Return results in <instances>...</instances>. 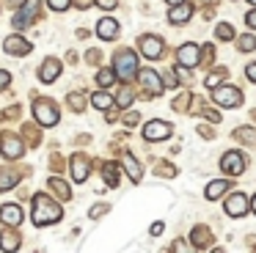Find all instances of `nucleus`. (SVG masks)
Returning a JSON list of instances; mask_svg holds the SVG:
<instances>
[{
	"label": "nucleus",
	"mask_w": 256,
	"mask_h": 253,
	"mask_svg": "<svg viewBox=\"0 0 256 253\" xmlns=\"http://www.w3.org/2000/svg\"><path fill=\"white\" fill-rule=\"evenodd\" d=\"M190 242H193L196 248H206V245H212V231L206 228V226H196L193 234H190Z\"/></svg>",
	"instance_id": "nucleus-17"
},
{
	"label": "nucleus",
	"mask_w": 256,
	"mask_h": 253,
	"mask_svg": "<svg viewBox=\"0 0 256 253\" xmlns=\"http://www.w3.org/2000/svg\"><path fill=\"white\" fill-rule=\"evenodd\" d=\"M190 14H193V6H190V3H179V6H171L168 20H171V25H184V22L190 20Z\"/></svg>",
	"instance_id": "nucleus-16"
},
{
	"label": "nucleus",
	"mask_w": 256,
	"mask_h": 253,
	"mask_svg": "<svg viewBox=\"0 0 256 253\" xmlns=\"http://www.w3.org/2000/svg\"><path fill=\"white\" fill-rule=\"evenodd\" d=\"M171 250H174V253H196L193 248H190V242H184V240H176Z\"/></svg>",
	"instance_id": "nucleus-33"
},
{
	"label": "nucleus",
	"mask_w": 256,
	"mask_h": 253,
	"mask_svg": "<svg viewBox=\"0 0 256 253\" xmlns=\"http://www.w3.org/2000/svg\"><path fill=\"white\" fill-rule=\"evenodd\" d=\"M188 102H193V96H190V94H182V96H176V102H174V110H188Z\"/></svg>",
	"instance_id": "nucleus-36"
},
{
	"label": "nucleus",
	"mask_w": 256,
	"mask_h": 253,
	"mask_svg": "<svg viewBox=\"0 0 256 253\" xmlns=\"http://www.w3.org/2000/svg\"><path fill=\"white\" fill-rule=\"evenodd\" d=\"M212 102L220 108H237V104H242V91L234 86H218L212 88Z\"/></svg>",
	"instance_id": "nucleus-3"
},
{
	"label": "nucleus",
	"mask_w": 256,
	"mask_h": 253,
	"mask_svg": "<svg viewBox=\"0 0 256 253\" xmlns=\"http://www.w3.org/2000/svg\"><path fill=\"white\" fill-rule=\"evenodd\" d=\"M212 253H223V250H220V248H218V250H212Z\"/></svg>",
	"instance_id": "nucleus-51"
},
{
	"label": "nucleus",
	"mask_w": 256,
	"mask_h": 253,
	"mask_svg": "<svg viewBox=\"0 0 256 253\" xmlns=\"http://www.w3.org/2000/svg\"><path fill=\"white\" fill-rule=\"evenodd\" d=\"M226 212L232 214V218H242V214L248 212V198H245L242 192H232V196L226 198Z\"/></svg>",
	"instance_id": "nucleus-11"
},
{
	"label": "nucleus",
	"mask_w": 256,
	"mask_h": 253,
	"mask_svg": "<svg viewBox=\"0 0 256 253\" xmlns=\"http://www.w3.org/2000/svg\"><path fill=\"white\" fill-rule=\"evenodd\" d=\"M50 190L56 192L58 198H61V201H66L69 196H72V192H69V184L64 179H58V176H50Z\"/></svg>",
	"instance_id": "nucleus-23"
},
{
	"label": "nucleus",
	"mask_w": 256,
	"mask_h": 253,
	"mask_svg": "<svg viewBox=\"0 0 256 253\" xmlns=\"http://www.w3.org/2000/svg\"><path fill=\"white\" fill-rule=\"evenodd\" d=\"M168 6H179V3H184V0H166Z\"/></svg>",
	"instance_id": "nucleus-47"
},
{
	"label": "nucleus",
	"mask_w": 256,
	"mask_h": 253,
	"mask_svg": "<svg viewBox=\"0 0 256 253\" xmlns=\"http://www.w3.org/2000/svg\"><path fill=\"white\" fill-rule=\"evenodd\" d=\"M0 248H3V250H8V253H14L20 248V234L17 231H3V234H0Z\"/></svg>",
	"instance_id": "nucleus-20"
},
{
	"label": "nucleus",
	"mask_w": 256,
	"mask_h": 253,
	"mask_svg": "<svg viewBox=\"0 0 256 253\" xmlns=\"http://www.w3.org/2000/svg\"><path fill=\"white\" fill-rule=\"evenodd\" d=\"M113 72H116L122 80H130L132 74H138V58H135L132 50L116 52V58H113Z\"/></svg>",
	"instance_id": "nucleus-2"
},
{
	"label": "nucleus",
	"mask_w": 256,
	"mask_h": 253,
	"mask_svg": "<svg viewBox=\"0 0 256 253\" xmlns=\"http://www.w3.org/2000/svg\"><path fill=\"white\" fill-rule=\"evenodd\" d=\"M61 69H64V66H61V60H58V58H47L44 64H42V69H39V80L50 86V82H56V80H58Z\"/></svg>",
	"instance_id": "nucleus-10"
},
{
	"label": "nucleus",
	"mask_w": 256,
	"mask_h": 253,
	"mask_svg": "<svg viewBox=\"0 0 256 253\" xmlns=\"http://www.w3.org/2000/svg\"><path fill=\"white\" fill-rule=\"evenodd\" d=\"M34 116H36V124H42V126H56L58 118H61L58 108L50 99H39V102L34 104Z\"/></svg>",
	"instance_id": "nucleus-4"
},
{
	"label": "nucleus",
	"mask_w": 256,
	"mask_h": 253,
	"mask_svg": "<svg viewBox=\"0 0 256 253\" xmlns=\"http://www.w3.org/2000/svg\"><path fill=\"white\" fill-rule=\"evenodd\" d=\"M3 50H6L8 55H28L30 50H34V44L25 42L22 36H8L6 42H3Z\"/></svg>",
	"instance_id": "nucleus-12"
},
{
	"label": "nucleus",
	"mask_w": 256,
	"mask_h": 253,
	"mask_svg": "<svg viewBox=\"0 0 256 253\" xmlns=\"http://www.w3.org/2000/svg\"><path fill=\"white\" fill-rule=\"evenodd\" d=\"M0 152H3V157H6V160H17V157H22V154H25V146L14 135H8V138H3Z\"/></svg>",
	"instance_id": "nucleus-14"
},
{
	"label": "nucleus",
	"mask_w": 256,
	"mask_h": 253,
	"mask_svg": "<svg viewBox=\"0 0 256 253\" xmlns=\"http://www.w3.org/2000/svg\"><path fill=\"white\" fill-rule=\"evenodd\" d=\"M102 174H105V182H108V187H118V165H116V162H105V168H102Z\"/></svg>",
	"instance_id": "nucleus-26"
},
{
	"label": "nucleus",
	"mask_w": 256,
	"mask_h": 253,
	"mask_svg": "<svg viewBox=\"0 0 256 253\" xmlns=\"http://www.w3.org/2000/svg\"><path fill=\"white\" fill-rule=\"evenodd\" d=\"M22 209L17 206V204H6V206H0V220H3V223L6 226H20L22 223Z\"/></svg>",
	"instance_id": "nucleus-15"
},
{
	"label": "nucleus",
	"mask_w": 256,
	"mask_h": 253,
	"mask_svg": "<svg viewBox=\"0 0 256 253\" xmlns=\"http://www.w3.org/2000/svg\"><path fill=\"white\" fill-rule=\"evenodd\" d=\"M113 102H118V104H122V108H130V104H132V91H130L127 86H124L122 91H118V96L113 99Z\"/></svg>",
	"instance_id": "nucleus-31"
},
{
	"label": "nucleus",
	"mask_w": 256,
	"mask_h": 253,
	"mask_svg": "<svg viewBox=\"0 0 256 253\" xmlns=\"http://www.w3.org/2000/svg\"><path fill=\"white\" fill-rule=\"evenodd\" d=\"M124 124H127V126H135V124H138V113H127V118H124Z\"/></svg>",
	"instance_id": "nucleus-42"
},
{
	"label": "nucleus",
	"mask_w": 256,
	"mask_h": 253,
	"mask_svg": "<svg viewBox=\"0 0 256 253\" xmlns=\"http://www.w3.org/2000/svg\"><path fill=\"white\" fill-rule=\"evenodd\" d=\"M124 168H127V174H130V179H132V182H140V179H144V168H140L138 160H135L130 152H124Z\"/></svg>",
	"instance_id": "nucleus-19"
},
{
	"label": "nucleus",
	"mask_w": 256,
	"mask_h": 253,
	"mask_svg": "<svg viewBox=\"0 0 256 253\" xmlns=\"http://www.w3.org/2000/svg\"><path fill=\"white\" fill-rule=\"evenodd\" d=\"M237 50L240 52H254L256 50V36H250V33H242L237 42Z\"/></svg>",
	"instance_id": "nucleus-28"
},
{
	"label": "nucleus",
	"mask_w": 256,
	"mask_h": 253,
	"mask_svg": "<svg viewBox=\"0 0 256 253\" xmlns=\"http://www.w3.org/2000/svg\"><path fill=\"white\" fill-rule=\"evenodd\" d=\"M8 82H12V74H8V72H0V91H3Z\"/></svg>",
	"instance_id": "nucleus-40"
},
{
	"label": "nucleus",
	"mask_w": 256,
	"mask_h": 253,
	"mask_svg": "<svg viewBox=\"0 0 256 253\" xmlns=\"http://www.w3.org/2000/svg\"><path fill=\"white\" fill-rule=\"evenodd\" d=\"M47 6H50L52 11H66L69 6H72V0H47Z\"/></svg>",
	"instance_id": "nucleus-34"
},
{
	"label": "nucleus",
	"mask_w": 256,
	"mask_h": 253,
	"mask_svg": "<svg viewBox=\"0 0 256 253\" xmlns=\"http://www.w3.org/2000/svg\"><path fill=\"white\" fill-rule=\"evenodd\" d=\"M69 108H72L74 113H80V110H83V94H80V91L69 94Z\"/></svg>",
	"instance_id": "nucleus-32"
},
{
	"label": "nucleus",
	"mask_w": 256,
	"mask_h": 253,
	"mask_svg": "<svg viewBox=\"0 0 256 253\" xmlns=\"http://www.w3.org/2000/svg\"><path fill=\"white\" fill-rule=\"evenodd\" d=\"M116 3H118V0H96V6L105 8V11H113V8H116Z\"/></svg>",
	"instance_id": "nucleus-38"
},
{
	"label": "nucleus",
	"mask_w": 256,
	"mask_h": 253,
	"mask_svg": "<svg viewBox=\"0 0 256 253\" xmlns=\"http://www.w3.org/2000/svg\"><path fill=\"white\" fill-rule=\"evenodd\" d=\"M61 218H64L61 206H58V204L52 201L50 196H44V192H39V196H34V223H36V226L58 223Z\"/></svg>",
	"instance_id": "nucleus-1"
},
{
	"label": "nucleus",
	"mask_w": 256,
	"mask_h": 253,
	"mask_svg": "<svg viewBox=\"0 0 256 253\" xmlns=\"http://www.w3.org/2000/svg\"><path fill=\"white\" fill-rule=\"evenodd\" d=\"M96 82H100V88H110L113 82H116V72L113 69H100L96 72Z\"/></svg>",
	"instance_id": "nucleus-27"
},
{
	"label": "nucleus",
	"mask_w": 256,
	"mask_h": 253,
	"mask_svg": "<svg viewBox=\"0 0 256 253\" xmlns=\"http://www.w3.org/2000/svg\"><path fill=\"white\" fill-rule=\"evenodd\" d=\"M226 190H232V184H228L226 179H218V182H210V184H206V201H218V198L223 196V192Z\"/></svg>",
	"instance_id": "nucleus-18"
},
{
	"label": "nucleus",
	"mask_w": 256,
	"mask_h": 253,
	"mask_svg": "<svg viewBox=\"0 0 256 253\" xmlns=\"http://www.w3.org/2000/svg\"><path fill=\"white\" fill-rule=\"evenodd\" d=\"M245 77L256 82V64H248V66H245Z\"/></svg>",
	"instance_id": "nucleus-39"
},
{
	"label": "nucleus",
	"mask_w": 256,
	"mask_h": 253,
	"mask_svg": "<svg viewBox=\"0 0 256 253\" xmlns=\"http://www.w3.org/2000/svg\"><path fill=\"white\" fill-rule=\"evenodd\" d=\"M25 0H8V6H12V8H17V6H22Z\"/></svg>",
	"instance_id": "nucleus-46"
},
{
	"label": "nucleus",
	"mask_w": 256,
	"mask_h": 253,
	"mask_svg": "<svg viewBox=\"0 0 256 253\" xmlns=\"http://www.w3.org/2000/svg\"><path fill=\"white\" fill-rule=\"evenodd\" d=\"M250 206H254V212H256V196H254V198H250Z\"/></svg>",
	"instance_id": "nucleus-48"
},
{
	"label": "nucleus",
	"mask_w": 256,
	"mask_h": 253,
	"mask_svg": "<svg viewBox=\"0 0 256 253\" xmlns=\"http://www.w3.org/2000/svg\"><path fill=\"white\" fill-rule=\"evenodd\" d=\"M245 22H248V28H256V8L245 14Z\"/></svg>",
	"instance_id": "nucleus-41"
},
{
	"label": "nucleus",
	"mask_w": 256,
	"mask_h": 253,
	"mask_svg": "<svg viewBox=\"0 0 256 253\" xmlns=\"http://www.w3.org/2000/svg\"><path fill=\"white\" fill-rule=\"evenodd\" d=\"M198 58H201V47H196V44H182V47L176 50V60H179L182 69L198 66Z\"/></svg>",
	"instance_id": "nucleus-8"
},
{
	"label": "nucleus",
	"mask_w": 256,
	"mask_h": 253,
	"mask_svg": "<svg viewBox=\"0 0 256 253\" xmlns=\"http://www.w3.org/2000/svg\"><path fill=\"white\" fill-rule=\"evenodd\" d=\"M138 47H140V52H144V58L157 60L162 55V38H157V36H140Z\"/></svg>",
	"instance_id": "nucleus-9"
},
{
	"label": "nucleus",
	"mask_w": 256,
	"mask_h": 253,
	"mask_svg": "<svg viewBox=\"0 0 256 253\" xmlns=\"http://www.w3.org/2000/svg\"><path fill=\"white\" fill-rule=\"evenodd\" d=\"M96 36L105 38V42H113V38L118 36V22L113 20V16H102V20L96 22Z\"/></svg>",
	"instance_id": "nucleus-13"
},
{
	"label": "nucleus",
	"mask_w": 256,
	"mask_h": 253,
	"mask_svg": "<svg viewBox=\"0 0 256 253\" xmlns=\"http://www.w3.org/2000/svg\"><path fill=\"white\" fill-rule=\"evenodd\" d=\"M91 104H94L96 110H110V104H113V96L108 91H96L94 96H91Z\"/></svg>",
	"instance_id": "nucleus-24"
},
{
	"label": "nucleus",
	"mask_w": 256,
	"mask_h": 253,
	"mask_svg": "<svg viewBox=\"0 0 256 253\" xmlns=\"http://www.w3.org/2000/svg\"><path fill=\"white\" fill-rule=\"evenodd\" d=\"M198 3H212V0H198Z\"/></svg>",
	"instance_id": "nucleus-49"
},
{
	"label": "nucleus",
	"mask_w": 256,
	"mask_h": 253,
	"mask_svg": "<svg viewBox=\"0 0 256 253\" xmlns=\"http://www.w3.org/2000/svg\"><path fill=\"white\" fill-rule=\"evenodd\" d=\"M100 58H102V55L96 52V50H91V52H88V64H96V60H100Z\"/></svg>",
	"instance_id": "nucleus-43"
},
{
	"label": "nucleus",
	"mask_w": 256,
	"mask_h": 253,
	"mask_svg": "<svg viewBox=\"0 0 256 253\" xmlns=\"http://www.w3.org/2000/svg\"><path fill=\"white\" fill-rule=\"evenodd\" d=\"M215 36L220 38V42H232V38H234V28L228 25V22H220V25L215 28Z\"/></svg>",
	"instance_id": "nucleus-29"
},
{
	"label": "nucleus",
	"mask_w": 256,
	"mask_h": 253,
	"mask_svg": "<svg viewBox=\"0 0 256 253\" xmlns=\"http://www.w3.org/2000/svg\"><path fill=\"white\" fill-rule=\"evenodd\" d=\"M171 124L168 121H162V118H154V121H149V124L144 126V138L149 143H154V140H166V138H171Z\"/></svg>",
	"instance_id": "nucleus-6"
},
{
	"label": "nucleus",
	"mask_w": 256,
	"mask_h": 253,
	"mask_svg": "<svg viewBox=\"0 0 256 253\" xmlns=\"http://www.w3.org/2000/svg\"><path fill=\"white\" fill-rule=\"evenodd\" d=\"M248 3H250V6H256V0H248Z\"/></svg>",
	"instance_id": "nucleus-50"
},
{
	"label": "nucleus",
	"mask_w": 256,
	"mask_h": 253,
	"mask_svg": "<svg viewBox=\"0 0 256 253\" xmlns=\"http://www.w3.org/2000/svg\"><path fill=\"white\" fill-rule=\"evenodd\" d=\"M212 55H215V47H212V44L201 47V58H198V64H210V60H212Z\"/></svg>",
	"instance_id": "nucleus-35"
},
{
	"label": "nucleus",
	"mask_w": 256,
	"mask_h": 253,
	"mask_svg": "<svg viewBox=\"0 0 256 253\" xmlns=\"http://www.w3.org/2000/svg\"><path fill=\"white\" fill-rule=\"evenodd\" d=\"M91 3H94V0H74V6H78V8H88Z\"/></svg>",
	"instance_id": "nucleus-44"
},
{
	"label": "nucleus",
	"mask_w": 256,
	"mask_h": 253,
	"mask_svg": "<svg viewBox=\"0 0 256 253\" xmlns=\"http://www.w3.org/2000/svg\"><path fill=\"white\" fill-rule=\"evenodd\" d=\"M138 80H140V88H146V94H149V96H160L162 94V77L157 74L154 69H140L138 72Z\"/></svg>",
	"instance_id": "nucleus-5"
},
{
	"label": "nucleus",
	"mask_w": 256,
	"mask_h": 253,
	"mask_svg": "<svg viewBox=\"0 0 256 253\" xmlns=\"http://www.w3.org/2000/svg\"><path fill=\"white\" fill-rule=\"evenodd\" d=\"M234 138H237L240 143H245V146H256V130L254 126H240V130H234Z\"/></svg>",
	"instance_id": "nucleus-22"
},
{
	"label": "nucleus",
	"mask_w": 256,
	"mask_h": 253,
	"mask_svg": "<svg viewBox=\"0 0 256 253\" xmlns=\"http://www.w3.org/2000/svg\"><path fill=\"white\" fill-rule=\"evenodd\" d=\"M223 77H226V69H218V72H210V74H206V88H218L220 86V80Z\"/></svg>",
	"instance_id": "nucleus-30"
},
{
	"label": "nucleus",
	"mask_w": 256,
	"mask_h": 253,
	"mask_svg": "<svg viewBox=\"0 0 256 253\" xmlns=\"http://www.w3.org/2000/svg\"><path fill=\"white\" fill-rule=\"evenodd\" d=\"M220 168L226 170L228 176H240L245 170V157L237 152V148H232V152H226L220 157Z\"/></svg>",
	"instance_id": "nucleus-7"
},
{
	"label": "nucleus",
	"mask_w": 256,
	"mask_h": 253,
	"mask_svg": "<svg viewBox=\"0 0 256 253\" xmlns=\"http://www.w3.org/2000/svg\"><path fill=\"white\" fill-rule=\"evenodd\" d=\"M72 176H74V182H83L88 176V160L80 157V154L72 160Z\"/></svg>",
	"instance_id": "nucleus-21"
},
{
	"label": "nucleus",
	"mask_w": 256,
	"mask_h": 253,
	"mask_svg": "<svg viewBox=\"0 0 256 253\" xmlns=\"http://www.w3.org/2000/svg\"><path fill=\"white\" fill-rule=\"evenodd\" d=\"M162 228H166V226H162V223H154V226H152V234H154V236H157V234H160V231H162Z\"/></svg>",
	"instance_id": "nucleus-45"
},
{
	"label": "nucleus",
	"mask_w": 256,
	"mask_h": 253,
	"mask_svg": "<svg viewBox=\"0 0 256 253\" xmlns=\"http://www.w3.org/2000/svg\"><path fill=\"white\" fill-rule=\"evenodd\" d=\"M201 113H204L210 121H215V124H220V113H218V110H212V108H204Z\"/></svg>",
	"instance_id": "nucleus-37"
},
{
	"label": "nucleus",
	"mask_w": 256,
	"mask_h": 253,
	"mask_svg": "<svg viewBox=\"0 0 256 253\" xmlns=\"http://www.w3.org/2000/svg\"><path fill=\"white\" fill-rule=\"evenodd\" d=\"M17 182H20V174H17V170H0V192H3V190H12Z\"/></svg>",
	"instance_id": "nucleus-25"
}]
</instances>
